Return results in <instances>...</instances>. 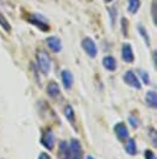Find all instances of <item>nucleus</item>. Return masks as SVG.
Masks as SVG:
<instances>
[{"label":"nucleus","instance_id":"nucleus-2","mask_svg":"<svg viewBox=\"0 0 157 159\" xmlns=\"http://www.w3.org/2000/svg\"><path fill=\"white\" fill-rule=\"evenodd\" d=\"M82 47H83V50L85 51V53H87L89 57H95L96 53H98L96 45H95V42L93 41V39H90V37H85V39L82 41Z\"/></svg>","mask_w":157,"mask_h":159},{"label":"nucleus","instance_id":"nucleus-27","mask_svg":"<svg viewBox=\"0 0 157 159\" xmlns=\"http://www.w3.org/2000/svg\"><path fill=\"white\" fill-rule=\"evenodd\" d=\"M87 159H95V158H93V157H90V155H89V157H87Z\"/></svg>","mask_w":157,"mask_h":159},{"label":"nucleus","instance_id":"nucleus-12","mask_svg":"<svg viewBox=\"0 0 157 159\" xmlns=\"http://www.w3.org/2000/svg\"><path fill=\"white\" fill-rule=\"evenodd\" d=\"M103 66H104L108 71H110V72L115 71V70H116V66H117L115 57H114V56H110V55L105 56V57L103 58Z\"/></svg>","mask_w":157,"mask_h":159},{"label":"nucleus","instance_id":"nucleus-15","mask_svg":"<svg viewBox=\"0 0 157 159\" xmlns=\"http://www.w3.org/2000/svg\"><path fill=\"white\" fill-rule=\"evenodd\" d=\"M145 101H146V104L151 108H156L157 107V94L155 91H148L145 96Z\"/></svg>","mask_w":157,"mask_h":159},{"label":"nucleus","instance_id":"nucleus-18","mask_svg":"<svg viewBox=\"0 0 157 159\" xmlns=\"http://www.w3.org/2000/svg\"><path fill=\"white\" fill-rule=\"evenodd\" d=\"M0 26H1L6 32H11V26H10L9 21L6 20V17L1 14V11H0Z\"/></svg>","mask_w":157,"mask_h":159},{"label":"nucleus","instance_id":"nucleus-3","mask_svg":"<svg viewBox=\"0 0 157 159\" xmlns=\"http://www.w3.org/2000/svg\"><path fill=\"white\" fill-rule=\"evenodd\" d=\"M54 139H56L54 138V134H53V132L51 129L43 130L42 137H41V143H42V145L46 149H48V150H52L53 149V147H54Z\"/></svg>","mask_w":157,"mask_h":159},{"label":"nucleus","instance_id":"nucleus-22","mask_svg":"<svg viewBox=\"0 0 157 159\" xmlns=\"http://www.w3.org/2000/svg\"><path fill=\"white\" fill-rule=\"evenodd\" d=\"M156 12H157V4L156 0L152 1V19H153V24H157V17H156Z\"/></svg>","mask_w":157,"mask_h":159},{"label":"nucleus","instance_id":"nucleus-23","mask_svg":"<svg viewBox=\"0 0 157 159\" xmlns=\"http://www.w3.org/2000/svg\"><path fill=\"white\" fill-rule=\"evenodd\" d=\"M121 24H122V34H124V36H127V20L125 17H122Z\"/></svg>","mask_w":157,"mask_h":159},{"label":"nucleus","instance_id":"nucleus-5","mask_svg":"<svg viewBox=\"0 0 157 159\" xmlns=\"http://www.w3.org/2000/svg\"><path fill=\"white\" fill-rule=\"evenodd\" d=\"M124 81L126 84H129L130 87H134L136 89H141L142 84L140 82V80L137 78V76L132 72V71H126L125 75H124Z\"/></svg>","mask_w":157,"mask_h":159},{"label":"nucleus","instance_id":"nucleus-17","mask_svg":"<svg viewBox=\"0 0 157 159\" xmlns=\"http://www.w3.org/2000/svg\"><path fill=\"white\" fill-rule=\"evenodd\" d=\"M127 1H129V12L136 14L137 10L140 9L141 1H140V0H127Z\"/></svg>","mask_w":157,"mask_h":159},{"label":"nucleus","instance_id":"nucleus-19","mask_svg":"<svg viewBox=\"0 0 157 159\" xmlns=\"http://www.w3.org/2000/svg\"><path fill=\"white\" fill-rule=\"evenodd\" d=\"M137 29H138V34L143 37V40H145V42H146V45H147V46H150V36H148V34H147L146 29H145L142 25H137Z\"/></svg>","mask_w":157,"mask_h":159},{"label":"nucleus","instance_id":"nucleus-28","mask_svg":"<svg viewBox=\"0 0 157 159\" xmlns=\"http://www.w3.org/2000/svg\"><path fill=\"white\" fill-rule=\"evenodd\" d=\"M104 1H105V2H111L112 0H104Z\"/></svg>","mask_w":157,"mask_h":159},{"label":"nucleus","instance_id":"nucleus-6","mask_svg":"<svg viewBox=\"0 0 157 159\" xmlns=\"http://www.w3.org/2000/svg\"><path fill=\"white\" fill-rule=\"evenodd\" d=\"M30 22L33 24V25H36L38 29H41V31L47 32V31L49 30V25H48V22L46 21V19H45L43 16L38 15V14L32 15L31 19H30Z\"/></svg>","mask_w":157,"mask_h":159},{"label":"nucleus","instance_id":"nucleus-26","mask_svg":"<svg viewBox=\"0 0 157 159\" xmlns=\"http://www.w3.org/2000/svg\"><path fill=\"white\" fill-rule=\"evenodd\" d=\"M38 159H51V157L47 154V153H45V152H42L40 155H38Z\"/></svg>","mask_w":157,"mask_h":159},{"label":"nucleus","instance_id":"nucleus-7","mask_svg":"<svg viewBox=\"0 0 157 159\" xmlns=\"http://www.w3.org/2000/svg\"><path fill=\"white\" fill-rule=\"evenodd\" d=\"M121 57H122V61H125L126 63H131L134 62L135 60V56H134V51H132V47L130 43H122V48H121Z\"/></svg>","mask_w":157,"mask_h":159},{"label":"nucleus","instance_id":"nucleus-25","mask_svg":"<svg viewBox=\"0 0 157 159\" xmlns=\"http://www.w3.org/2000/svg\"><path fill=\"white\" fill-rule=\"evenodd\" d=\"M145 159H157V158L152 150H146L145 152Z\"/></svg>","mask_w":157,"mask_h":159},{"label":"nucleus","instance_id":"nucleus-9","mask_svg":"<svg viewBox=\"0 0 157 159\" xmlns=\"http://www.w3.org/2000/svg\"><path fill=\"white\" fill-rule=\"evenodd\" d=\"M47 42V46L51 48V51L53 52H59L62 50V42H61V39L57 37V36H51L46 40Z\"/></svg>","mask_w":157,"mask_h":159},{"label":"nucleus","instance_id":"nucleus-10","mask_svg":"<svg viewBox=\"0 0 157 159\" xmlns=\"http://www.w3.org/2000/svg\"><path fill=\"white\" fill-rule=\"evenodd\" d=\"M58 157H59V159H70L69 144L66 140H62L58 145Z\"/></svg>","mask_w":157,"mask_h":159},{"label":"nucleus","instance_id":"nucleus-20","mask_svg":"<svg viewBox=\"0 0 157 159\" xmlns=\"http://www.w3.org/2000/svg\"><path fill=\"white\" fill-rule=\"evenodd\" d=\"M138 75H140V78H141V81H143V83L145 84H150V76H148V73L145 71V70H140L138 71Z\"/></svg>","mask_w":157,"mask_h":159},{"label":"nucleus","instance_id":"nucleus-11","mask_svg":"<svg viewBox=\"0 0 157 159\" xmlns=\"http://www.w3.org/2000/svg\"><path fill=\"white\" fill-rule=\"evenodd\" d=\"M62 83L66 89H70L72 86H73V75L70 73V71L68 70H64L62 71Z\"/></svg>","mask_w":157,"mask_h":159},{"label":"nucleus","instance_id":"nucleus-24","mask_svg":"<svg viewBox=\"0 0 157 159\" xmlns=\"http://www.w3.org/2000/svg\"><path fill=\"white\" fill-rule=\"evenodd\" d=\"M148 134L151 135L152 144H153V145H156V144H157V142H156V140H157V138H156V130H155L153 128H151V129H150V132H148Z\"/></svg>","mask_w":157,"mask_h":159},{"label":"nucleus","instance_id":"nucleus-8","mask_svg":"<svg viewBox=\"0 0 157 159\" xmlns=\"http://www.w3.org/2000/svg\"><path fill=\"white\" fill-rule=\"evenodd\" d=\"M114 132H115L116 138H117L120 142H125V140L129 138V130H127V127H126L124 123H117V124H115Z\"/></svg>","mask_w":157,"mask_h":159},{"label":"nucleus","instance_id":"nucleus-16","mask_svg":"<svg viewBox=\"0 0 157 159\" xmlns=\"http://www.w3.org/2000/svg\"><path fill=\"white\" fill-rule=\"evenodd\" d=\"M64 116L67 117V119L72 123V124H74V122H75V114H74V111H73V108H72V106H66L64 107Z\"/></svg>","mask_w":157,"mask_h":159},{"label":"nucleus","instance_id":"nucleus-1","mask_svg":"<svg viewBox=\"0 0 157 159\" xmlns=\"http://www.w3.org/2000/svg\"><path fill=\"white\" fill-rule=\"evenodd\" d=\"M36 61H37L38 70L43 75H47L49 72V70H51V57H49V55L46 51L40 50L36 53Z\"/></svg>","mask_w":157,"mask_h":159},{"label":"nucleus","instance_id":"nucleus-13","mask_svg":"<svg viewBox=\"0 0 157 159\" xmlns=\"http://www.w3.org/2000/svg\"><path fill=\"white\" fill-rule=\"evenodd\" d=\"M59 92H61V89H59V86H58L57 82L51 81V82L47 84V93H48V96H49L51 98L58 97V96H59Z\"/></svg>","mask_w":157,"mask_h":159},{"label":"nucleus","instance_id":"nucleus-14","mask_svg":"<svg viewBox=\"0 0 157 159\" xmlns=\"http://www.w3.org/2000/svg\"><path fill=\"white\" fill-rule=\"evenodd\" d=\"M124 148H125L126 153H127V154H130V155H135V154L137 153L136 142H135V139H132V138H127V139L125 140Z\"/></svg>","mask_w":157,"mask_h":159},{"label":"nucleus","instance_id":"nucleus-4","mask_svg":"<svg viewBox=\"0 0 157 159\" xmlns=\"http://www.w3.org/2000/svg\"><path fill=\"white\" fill-rule=\"evenodd\" d=\"M69 152L72 159H82L83 158V149L80 145V142L78 139H72L69 144Z\"/></svg>","mask_w":157,"mask_h":159},{"label":"nucleus","instance_id":"nucleus-21","mask_svg":"<svg viewBox=\"0 0 157 159\" xmlns=\"http://www.w3.org/2000/svg\"><path fill=\"white\" fill-rule=\"evenodd\" d=\"M129 122H130L131 127H134V128H137L138 124H140L138 118H137L136 116H134V114H130V116H129Z\"/></svg>","mask_w":157,"mask_h":159}]
</instances>
